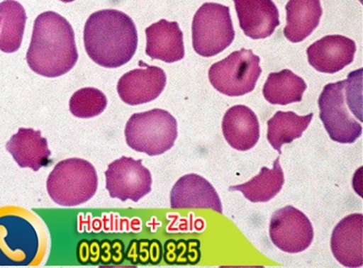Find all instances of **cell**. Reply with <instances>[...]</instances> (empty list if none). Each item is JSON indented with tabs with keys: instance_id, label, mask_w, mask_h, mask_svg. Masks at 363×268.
Wrapping results in <instances>:
<instances>
[{
	"instance_id": "1",
	"label": "cell",
	"mask_w": 363,
	"mask_h": 268,
	"mask_svg": "<svg viewBox=\"0 0 363 268\" xmlns=\"http://www.w3.org/2000/svg\"><path fill=\"white\" fill-rule=\"evenodd\" d=\"M77 60L75 35L69 21L54 11L40 13L27 50L30 69L42 77H62L77 65Z\"/></svg>"
},
{
	"instance_id": "2",
	"label": "cell",
	"mask_w": 363,
	"mask_h": 268,
	"mask_svg": "<svg viewBox=\"0 0 363 268\" xmlns=\"http://www.w3.org/2000/svg\"><path fill=\"white\" fill-rule=\"evenodd\" d=\"M84 46L89 57L98 65L106 69L121 67L137 52L135 21L116 9L96 11L85 24Z\"/></svg>"
},
{
	"instance_id": "3",
	"label": "cell",
	"mask_w": 363,
	"mask_h": 268,
	"mask_svg": "<svg viewBox=\"0 0 363 268\" xmlns=\"http://www.w3.org/2000/svg\"><path fill=\"white\" fill-rule=\"evenodd\" d=\"M320 118L331 140L353 143L362 134V69L324 86L318 101Z\"/></svg>"
},
{
	"instance_id": "4",
	"label": "cell",
	"mask_w": 363,
	"mask_h": 268,
	"mask_svg": "<svg viewBox=\"0 0 363 268\" xmlns=\"http://www.w3.org/2000/svg\"><path fill=\"white\" fill-rule=\"evenodd\" d=\"M98 186L94 166L79 158L66 159L57 163L46 182L50 199L64 207L87 203L94 197Z\"/></svg>"
},
{
	"instance_id": "5",
	"label": "cell",
	"mask_w": 363,
	"mask_h": 268,
	"mask_svg": "<svg viewBox=\"0 0 363 268\" xmlns=\"http://www.w3.org/2000/svg\"><path fill=\"white\" fill-rule=\"evenodd\" d=\"M124 134L131 149L155 157L164 155L174 147L178 137V124L168 111L155 108L133 114Z\"/></svg>"
},
{
	"instance_id": "6",
	"label": "cell",
	"mask_w": 363,
	"mask_h": 268,
	"mask_svg": "<svg viewBox=\"0 0 363 268\" xmlns=\"http://www.w3.org/2000/svg\"><path fill=\"white\" fill-rule=\"evenodd\" d=\"M235 40L228 6L203 4L192 21V46L196 53L213 57L230 46Z\"/></svg>"
},
{
	"instance_id": "7",
	"label": "cell",
	"mask_w": 363,
	"mask_h": 268,
	"mask_svg": "<svg viewBox=\"0 0 363 268\" xmlns=\"http://www.w3.org/2000/svg\"><path fill=\"white\" fill-rule=\"evenodd\" d=\"M261 74L259 57L253 50L242 48L211 65L208 77L211 85L221 94L242 96L253 92Z\"/></svg>"
},
{
	"instance_id": "8",
	"label": "cell",
	"mask_w": 363,
	"mask_h": 268,
	"mask_svg": "<svg viewBox=\"0 0 363 268\" xmlns=\"http://www.w3.org/2000/svg\"><path fill=\"white\" fill-rule=\"evenodd\" d=\"M40 250L36 229L21 216L0 217V266H28Z\"/></svg>"
},
{
	"instance_id": "9",
	"label": "cell",
	"mask_w": 363,
	"mask_h": 268,
	"mask_svg": "<svg viewBox=\"0 0 363 268\" xmlns=\"http://www.w3.org/2000/svg\"><path fill=\"white\" fill-rule=\"evenodd\" d=\"M106 189L111 197L138 203L151 191L152 177L143 161L122 157L110 163L106 171Z\"/></svg>"
},
{
	"instance_id": "10",
	"label": "cell",
	"mask_w": 363,
	"mask_h": 268,
	"mask_svg": "<svg viewBox=\"0 0 363 268\" xmlns=\"http://www.w3.org/2000/svg\"><path fill=\"white\" fill-rule=\"evenodd\" d=\"M269 237L279 250L298 254L310 247L313 242L314 229L304 213L293 206H286L272 216Z\"/></svg>"
},
{
	"instance_id": "11",
	"label": "cell",
	"mask_w": 363,
	"mask_h": 268,
	"mask_svg": "<svg viewBox=\"0 0 363 268\" xmlns=\"http://www.w3.org/2000/svg\"><path fill=\"white\" fill-rule=\"evenodd\" d=\"M166 84L164 69L140 62V69L128 72L118 81V96L129 106L145 104L158 99Z\"/></svg>"
},
{
	"instance_id": "12",
	"label": "cell",
	"mask_w": 363,
	"mask_h": 268,
	"mask_svg": "<svg viewBox=\"0 0 363 268\" xmlns=\"http://www.w3.org/2000/svg\"><path fill=\"white\" fill-rule=\"evenodd\" d=\"M357 52L355 43L341 35H329L306 50L308 63L318 72L333 74L350 65Z\"/></svg>"
},
{
	"instance_id": "13",
	"label": "cell",
	"mask_w": 363,
	"mask_h": 268,
	"mask_svg": "<svg viewBox=\"0 0 363 268\" xmlns=\"http://www.w3.org/2000/svg\"><path fill=\"white\" fill-rule=\"evenodd\" d=\"M240 28L252 40L272 36L279 26V13L273 0H234Z\"/></svg>"
},
{
	"instance_id": "14",
	"label": "cell",
	"mask_w": 363,
	"mask_h": 268,
	"mask_svg": "<svg viewBox=\"0 0 363 268\" xmlns=\"http://www.w3.org/2000/svg\"><path fill=\"white\" fill-rule=\"evenodd\" d=\"M170 205L172 209L200 208L223 213L220 198L215 188L195 174H186L176 182L170 194Z\"/></svg>"
},
{
	"instance_id": "15",
	"label": "cell",
	"mask_w": 363,
	"mask_h": 268,
	"mask_svg": "<svg viewBox=\"0 0 363 268\" xmlns=\"http://www.w3.org/2000/svg\"><path fill=\"white\" fill-rule=\"evenodd\" d=\"M331 250L345 267H362L363 216H347L335 226L331 236Z\"/></svg>"
},
{
	"instance_id": "16",
	"label": "cell",
	"mask_w": 363,
	"mask_h": 268,
	"mask_svg": "<svg viewBox=\"0 0 363 268\" xmlns=\"http://www.w3.org/2000/svg\"><path fill=\"white\" fill-rule=\"evenodd\" d=\"M145 35V54L152 60L174 63L184 57V34L177 21L161 19L147 27Z\"/></svg>"
},
{
	"instance_id": "17",
	"label": "cell",
	"mask_w": 363,
	"mask_h": 268,
	"mask_svg": "<svg viewBox=\"0 0 363 268\" xmlns=\"http://www.w3.org/2000/svg\"><path fill=\"white\" fill-rule=\"evenodd\" d=\"M223 134L233 149L248 151L257 145L261 130L257 116L246 106L229 108L223 118Z\"/></svg>"
},
{
	"instance_id": "18",
	"label": "cell",
	"mask_w": 363,
	"mask_h": 268,
	"mask_svg": "<svg viewBox=\"0 0 363 268\" xmlns=\"http://www.w3.org/2000/svg\"><path fill=\"white\" fill-rule=\"evenodd\" d=\"M6 149L21 168L38 171L52 162L48 140L34 129L21 128L7 143Z\"/></svg>"
},
{
	"instance_id": "19",
	"label": "cell",
	"mask_w": 363,
	"mask_h": 268,
	"mask_svg": "<svg viewBox=\"0 0 363 268\" xmlns=\"http://www.w3.org/2000/svg\"><path fill=\"white\" fill-rule=\"evenodd\" d=\"M322 13L320 0H289L284 36L292 43L306 40L320 24Z\"/></svg>"
},
{
	"instance_id": "20",
	"label": "cell",
	"mask_w": 363,
	"mask_h": 268,
	"mask_svg": "<svg viewBox=\"0 0 363 268\" xmlns=\"http://www.w3.org/2000/svg\"><path fill=\"white\" fill-rule=\"evenodd\" d=\"M284 172L279 164V158L274 161L273 169L263 167L257 176L245 184L232 186L230 191H240L252 203H267L277 197L284 184Z\"/></svg>"
},
{
	"instance_id": "21",
	"label": "cell",
	"mask_w": 363,
	"mask_h": 268,
	"mask_svg": "<svg viewBox=\"0 0 363 268\" xmlns=\"http://www.w3.org/2000/svg\"><path fill=\"white\" fill-rule=\"evenodd\" d=\"M308 89L302 77L295 75L290 69L271 73L263 87L264 98L271 104L287 106L303 100V94Z\"/></svg>"
},
{
	"instance_id": "22",
	"label": "cell",
	"mask_w": 363,
	"mask_h": 268,
	"mask_svg": "<svg viewBox=\"0 0 363 268\" xmlns=\"http://www.w3.org/2000/svg\"><path fill=\"white\" fill-rule=\"evenodd\" d=\"M0 50L4 53H15L23 43L26 11L15 0H5L0 4Z\"/></svg>"
},
{
	"instance_id": "23",
	"label": "cell",
	"mask_w": 363,
	"mask_h": 268,
	"mask_svg": "<svg viewBox=\"0 0 363 268\" xmlns=\"http://www.w3.org/2000/svg\"><path fill=\"white\" fill-rule=\"evenodd\" d=\"M313 114L300 116L294 112L279 111L267 122V140L272 147L281 153V147L302 137L312 121Z\"/></svg>"
},
{
	"instance_id": "24",
	"label": "cell",
	"mask_w": 363,
	"mask_h": 268,
	"mask_svg": "<svg viewBox=\"0 0 363 268\" xmlns=\"http://www.w3.org/2000/svg\"><path fill=\"white\" fill-rule=\"evenodd\" d=\"M79 260L92 265L121 264L125 258L124 245L121 240H82L79 246Z\"/></svg>"
},
{
	"instance_id": "25",
	"label": "cell",
	"mask_w": 363,
	"mask_h": 268,
	"mask_svg": "<svg viewBox=\"0 0 363 268\" xmlns=\"http://www.w3.org/2000/svg\"><path fill=\"white\" fill-rule=\"evenodd\" d=\"M108 106L104 93L94 87H85L74 93L69 100V111L79 118H91L100 116Z\"/></svg>"
},
{
	"instance_id": "26",
	"label": "cell",
	"mask_w": 363,
	"mask_h": 268,
	"mask_svg": "<svg viewBox=\"0 0 363 268\" xmlns=\"http://www.w3.org/2000/svg\"><path fill=\"white\" fill-rule=\"evenodd\" d=\"M125 256L135 265H155L160 263L162 258V246L159 240H132Z\"/></svg>"
},
{
	"instance_id": "27",
	"label": "cell",
	"mask_w": 363,
	"mask_h": 268,
	"mask_svg": "<svg viewBox=\"0 0 363 268\" xmlns=\"http://www.w3.org/2000/svg\"><path fill=\"white\" fill-rule=\"evenodd\" d=\"M168 264H195L199 262L200 252L198 240H168L164 250Z\"/></svg>"
},
{
	"instance_id": "28",
	"label": "cell",
	"mask_w": 363,
	"mask_h": 268,
	"mask_svg": "<svg viewBox=\"0 0 363 268\" xmlns=\"http://www.w3.org/2000/svg\"><path fill=\"white\" fill-rule=\"evenodd\" d=\"M61 1H63V3H72L74 0H61Z\"/></svg>"
},
{
	"instance_id": "29",
	"label": "cell",
	"mask_w": 363,
	"mask_h": 268,
	"mask_svg": "<svg viewBox=\"0 0 363 268\" xmlns=\"http://www.w3.org/2000/svg\"><path fill=\"white\" fill-rule=\"evenodd\" d=\"M0 24H1V19H0Z\"/></svg>"
}]
</instances>
